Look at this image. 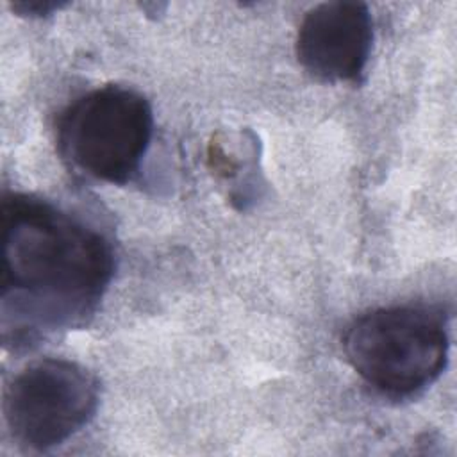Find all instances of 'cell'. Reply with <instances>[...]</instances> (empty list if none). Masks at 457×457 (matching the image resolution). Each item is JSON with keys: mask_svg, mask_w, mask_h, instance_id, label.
I'll list each match as a JSON object with an SVG mask.
<instances>
[{"mask_svg": "<svg viewBox=\"0 0 457 457\" xmlns=\"http://www.w3.org/2000/svg\"><path fill=\"white\" fill-rule=\"evenodd\" d=\"M154 134L152 105L125 86L96 87L66 107L57 123L62 157L89 179L127 184Z\"/></svg>", "mask_w": 457, "mask_h": 457, "instance_id": "3", "label": "cell"}, {"mask_svg": "<svg viewBox=\"0 0 457 457\" xmlns=\"http://www.w3.org/2000/svg\"><path fill=\"white\" fill-rule=\"evenodd\" d=\"M64 4L52 2V0H23L14 2L12 9L21 16H46L54 11H59Z\"/></svg>", "mask_w": 457, "mask_h": 457, "instance_id": "6", "label": "cell"}, {"mask_svg": "<svg viewBox=\"0 0 457 457\" xmlns=\"http://www.w3.org/2000/svg\"><path fill=\"white\" fill-rule=\"evenodd\" d=\"M343 348L366 384L389 396H411L443 373L450 337L441 311L396 305L373 309L353 320Z\"/></svg>", "mask_w": 457, "mask_h": 457, "instance_id": "2", "label": "cell"}, {"mask_svg": "<svg viewBox=\"0 0 457 457\" xmlns=\"http://www.w3.org/2000/svg\"><path fill=\"white\" fill-rule=\"evenodd\" d=\"M98 400L100 384L87 368L46 357L12 377L4 395V418L16 443L46 452L87 425Z\"/></svg>", "mask_w": 457, "mask_h": 457, "instance_id": "4", "label": "cell"}, {"mask_svg": "<svg viewBox=\"0 0 457 457\" xmlns=\"http://www.w3.org/2000/svg\"><path fill=\"white\" fill-rule=\"evenodd\" d=\"M373 46V18L364 2L332 0L311 7L296 32L295 50L314 79L361 82Z\"/></svg>", "mask_w": 457, "mask_h": 457, "instance_id": "5", "label": "cell"}, {"mask_svg": "<svg viewBox=\"0 0 457 457\" xmlns=\"http://www.w3.org/2000/svg\"><path fill=\"white\" fill-rule=\"evenodd\" d=\"M114 275L109 239L55 204L25 193L2 202L4 339L84 325Z\"/></svg>", "mask_w": 457, "mask_h": 457, "instance_id": "1", "label": "cell"}]
</instances>
